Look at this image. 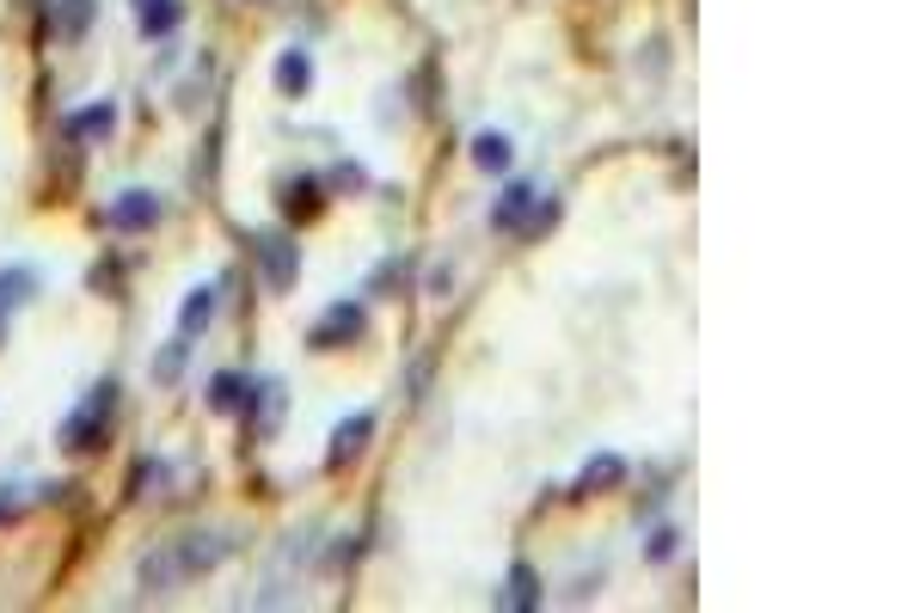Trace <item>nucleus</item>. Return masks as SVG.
<instances>
[{
  "label": "nucleus",
  "mask_w": 920,
  "mask_h": 613,
  "mask_svg": "<svg viewBox=\"0 0 920 613\" xmlns=\"http://www.w3.org/2000/svg\"><path fill=\"white\" fill-rule=\"evenodd\" d=\"M228 552H234V540H228V534H178V540H166L160 552H148V558L136 565V577H141L148 595H166V589H178L185 577H197V570H216Z\"/></svg>",
  "instance_id": "f257e3e1"
},
{
  "label": "nucleus",
  "mask_w": 920,
  "mask_h": 613,
  "mask_svg": "<svg viewBox=\"0 0 920 613\" xmlns=\"http://www.w3.org/2000/svg\"><path fill=\"white\" fill-rule=\"evenodd\" d=\"M110 412H117V381H98V386H93V398H86V405H80V412L62 424V448H68V454H86V448H105Z\"/></svg>",
  "instance_id": "f03ea898"
},
{
  "label": "nucleus",
  "mask_w": 920,
  "mask_h": 613,
  "mask_svg": "<svg viewBox=\"0 0 920 613\" xmlns=\"http://www.w3.org/2000/svg\"><path fill=\"white\" fill-rule=\"evenodd\" d=\"M546 221H552V209L540 215V190L534 184H510L498 197V209H491V228L498 233H540Z\"/></svg>",
  "instance_id": "7ed1b4c3"
},
{
  "label": "nucleus",
  "mask_w": 920,
  "mask_h": 613,
  "mask_svg": "<svg viewBox=\"0 0 920 613\" xmlns=\"http://www.w3.org/2000/svg\"><path fill=\"white\" fill-rule=\"evenodd\" d=\"M362 332H369V313H362L357 301H350V307L338 301V307H326V320L313 325L307 344H313V350H343V344H350V337H362Z\"/></svg>",
  "instance_id": "20e7f679"
},
{
  "label": "nucleus",
  "mask_w": 920,
  "mask_h": 613,
  "mask_svg": "<svg viewBox=\"0 0 920 613\" xmlns=\"http://www.w3.org/2000/svg\"><path fill=\"white\" fill-rule=\"evenodd\" d=\"M258 258H265V282L270 289H295V276H301V252L289 233H258Z\"/></svg>",
  "instance_id": "39448f33"
},
{
  "label": "nucleus",
  "mask_w": 920,
  "mask_h": 613,
  "mask_svg": "<svg viewBox=\"0 0 920 613\" xmlns=\"http://www.w3.org/2000/svg\"><path fill=\"white\" fill-rule=\"evenodd\" d=\"M369 436H375V412H350L338 429H331V454H326V466H350V460L369 448Z\"/></svg>",
  "instance_id": "423d86ee"
},
{
  "label": "nucleus",
  "mask_w": 920,
  "mask_h": 613,
  "mask_svg": "<svg viewBox=\"0 0 920 613\" xmlns=\"http://www.w3.org/2000/svg\"><path fill=\"white\" fill-rule=\"evenodd\" d=\"M105 221H110V228H124V233L154 228V221H160V197H154V190H124V197L105 209Z\"/></svg>",
  "instance_id": "0eeeda50"
},
{
  "label": "nucleus",
  "mask_w": 920,
  "mask_h": 613,
  "mask_svg": "<svg viewBox=\"0 0 920 613\" xmlns=\"http://www.w3.org/2000/svg\"><path fill=\"white\" fill-rule=\"evenodd\" d=\"M277 417H282V381H258V386H252V398H246V429H252V436H270Z\"/></svg>",
  "instance_id": "6e6552de"
},
{
  "label": "nucleus",
  "mask_w": 920,
  "mask_h": 613,
  "mask_svg": "<svg viewBox=\"0 0 920 613\" xmlns=\"http://www.w3.org/2000/svg\"><path fill=\"white\" fill-rule=\"evenodd\" d=\"M246 398H252V381H246V374H234V368L209 381V412L234 417V412H246Z\"/></svg>",
  "instance_id": "1a4fd4ad"
},
{
  "label": "nucleus",
  "mask_w": 920,
  "mask_h": 613,
  "mask_svg": "<svg viewBox=\"0 0 920 613\" xmlns=\"http://www.w3.org/2000/svg\"><path fill=\"white\" fill-rule=\"evenodd\" d=\"M626 478V460L620 454H595L590 466L578 473V497H595V490H614Z\"/></svg>",
  "instance_id": "9d476101"
},
{
  "label": "nucleus",
  "mask_w": 920,
  "mask_h": 613,
  "mask_svg": "<svg viewBox=\"0 0 920 613\" xmlns=\"http://www.w3.org/2000/svg\"><path fill=\"white\" fill-rule=\"evenodd\" d=\"M209 320H216V282H203V289L185 294V307H178V337H197Z\"/></svg>",
  "instance_id": "9b49d317"
},
{
  "label": "nucleus",
  "mask_w": 920,
  "mask_h": 613,
  "mask_svg": "<svg viewBox=\"0 0 920 613\" xmlns=\"http://www.w3.org/2000/svg\"><path fill=\"white\" fill-rule=\"evenodd\" d=\"M277 86L289 92V99H301V92L313 86V56L307 49H282L277 56Z\"/></svg>",
  "instance_id": "f8f14e48"
},
{
  "label": "nucleus",
  "mask_w": 920,
  "mask_h": 613,
  "mask_svg": "<svg viewBox=\"0 0 920 613\" xmlns=\"http://www.w3.org/2000/svg\"><path fill=\"white\" fill-rule=\"evenodd\" d=\"M473 160H479L485 172H510L515 148H510V136H503V129H485V136H473Z\"/></svg>",
  "instance_id": "ddd939ff"
},
{
  "label": "nucleus",
  "mask_w": 920,
  "mask_h": 613,
  "mask_svg": "<svg viewBox=\"0 0 920 613\" xmlns=\"http://www.w3.org/2000/svg\"><path fill=\"white\" fill-rule=\"evenodd\" d=\"M503 608H515V613L540 608V577H534V565H510V589H503Z\"/></svg>",
  "instance_id": "4468645a"
},
{
  "label": "nucleus",
  "mask_w": 920,
  "mask_h": 613,
  "mask_svg": "<svg viewBox=\"0 0 920 613\" xmlns=\"http://www.w3.org/2000/svg\"><path fill=\"white\" fill-rule=\"evenodd\" d=\"M32 294H37L32 264H7V270H0V307H19V301H32Z\"/></svg>",
  "instance_id": "2eb2a0df"
},
{
  "label": "nucleus",
  "mask_w": 920,
  "mask_h": 613,
  "mask_svg": "<svg viewBox=\"0 0 920 613\" xmlns=\"http://www.w3.org/2000/svg\"><path fill=\"white\" fill-rule=\"evenodd\" d=\"M117 129V105H86L80 117H68V136L86 141V136H110Z\"/></svg>",
  "instance_id": "dca6fc26"
},
{
  "label": "nucleus",
  "mask_w": 920,
  "mask_h": 613,
  "mask_svg": "<svg viewBox=\"0 0 920 613\" xmlns=\"http://www.w3.org/2000/svg\"><path fill=\"white\" fill-rule=\"evenodd\" d=\"M178 19H185V7H178V0H148V7H141V31H148V37H172V31H178Z\"/></svg>",
  "instance_id": "f3484780"
},
{
  "label": "nucleus",
  "mask_w": 920,
  "mask_h": 613,
  "mask_svg": "<svg viewBox=\"0 0 920 613\" xmlns=\"http://www.w3.org/2000/svg\"><path fill=\"white\" fill-rule=\"evenodd\" d=\"M282 209L301 215V221L319 215V184H313V178H289V184H282Z\"/></svg>",
  "instance_id": "a211bd4d"
},
{
  "label": "nucleus",
  "mask_w": 920,
  "mask_h": 613,
  "mask_svg": "<svg viewBox=\"0 0 920 613\" xmlns=\"http://www.w3.org/2000/svg\"><path fill=\"white\" fill-rule=\"evenodd\" d=\"M185 356H190V337H172L166 350H160V362H154V381L172 386L178 374H185Z\"/></svg>",
  "instance_id": "6ab92c4d"
},
{
  "label": "nucleus",
  "mask_w": 920,
  "mask_h": 613,
  "mask_svg": "<svg viewBox=\"0 0 920 613\" xmlns=\"http://www.w3.org/2000/svg\"><path fill=\"white\" fill-rule=\"evenodd\" d=\"M326 184H331V190H362V184H369V172H362L357 160H343V166L326 172Z\"/></svg>",
  "instance_id": "aec40b11"
},
{
  "label": "nucleus",
  "mask_w": 920,
  "mask_h": 613,
  "mask_svg": "<svg viewBox=\"0 0 920 613\" xmlns=\"http://www.w3.org/2000/svg\"><path fill=\"white\" fill-rule=\"evenodd\" d=\"M160 478H166V466H160V460H141L136 473H129V497H148V485H160Z\"/></svg>",
  "instance_id": "412c9836"
},
{
  "label": "nucleus",
  "mask_w": 920,
  "mask_h": 613,
  "mask_svg": "<svg viewBox=\"0 0 920 613\" xmlns=\"http://www.w3.org/2000/svg\"><path fill=\"white\" fill-rule=\"evenodd\" d=\"M86 13H93V0H68L62 7V37H80V31H86Z\"/></svg>",
  "instance_id": "4be33fe9"
},
{
  "label": "nucleus",
  "mask_w": 920,
  "mask_h": 613,
  "mask_svg": "<svg viewBox=\"0 0 920 613\" xmlns=\"http://www.w3.org/2000/svg\"><path fill=\"white\" fill-rule=\"evenodd\" d=\"M669 552H675V534H669V528H656V534H651V558H669Z\"/></svg>",
  "instance_id": "5701e85b"
},
{
  "label": "nucleus",
  "mask_w": 920,
  "mask_h": 613,
  "mask_svg": "<svg viewBox=\"0 0 920 613\" xmlns=\"http://www.w3.org/2000/svg\"><path fill=\"white\" fill-rule=\"evenodd\" d=\"M0 337H7V325H0Z\"/></svg>",
  "instance_id": "b1692460"
},
{
  "label": "nucleus",
  "mask_w": 920,
  "mask_h": 613,
  "mask_svg": "<svg viewBox=\"0 0 920 613\" xmlns=\"http://www.w3.org/2000/svg\"><path fill=\"white\" fill-rule=\"evenodd\" d=\"M136 7H148V0H136Z\"/></svg>",
  "instance_id": "393cba45"
}]
</instances>
